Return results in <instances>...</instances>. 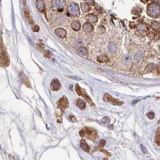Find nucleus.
<instances>
[{"label": "nucleus", "mask_w": 160, "mask_h": 160, "mask_svg": "<svg viewBox=\"0 0 160 160\" xmlns=\"http://www.w3.org/2000/svg\"><path fill=\"white\" fill-rule=\"evenodd\" d=\"M80 14L79 5L76 2H71L68 5L67 8V15L68 16L78 17Z\"/></svg>", "instance_id": "3"}, {"label": "nucleus", "mask_w": 160, "mask_h": 160, "mask_svg": "<svg viewBox=\"0 0 160 160\" xmlns=\"http://www.w3.org/2000/svg\"><path fill=\"white\" fill-rule=\"evenodd\" d=\"M80 147L86 152H89V151H90V148L88 145V144H87V142H86L85 139H82L80 141Z\"/></svg>", "instance_id": "16"}, {"label": "nucleus", "mask_w": 160, "mask_h": 160, "mask_svg": "<svg viewBox=\"0 0 160 160\" xmlns=\"http://www.w3.org/2000/svg\"><path fill=\"white\" fill-rule=\"evenodd\" d=\"M69 121H70V122H72V123H75V122H76V118H75L73 115H69Z\"/></svg>", "instance_id": "32"}, {"label": "nucleus", "mask_w": 160, "mask_h": 160, "mask_svg": "<svg viewBox=\"0 0 160 160\" xmlns=\"http://www.w3.org/2000/svg\"><path fill=\"white\" fill-rule=\"evenodd\" d=\"M53 3L54 4H53V8L54 10H58L59 9H64V6L65 4L64 1H54Z\"/></svg>", "instance_id": "10"}, {"label": "nucleus", "mask_w": 160, "mask_h": 160, "mask_svg": "<svg viewBox=\"0 0 160 160\" xmlns=\"http://www.w3.org/2000/svg\"><path fill=\"white\" fill-rule=\"evenodd\" d=\"M131 58H130L129 56H126V57H124V58H123V63L128 64H129V63H131Z\"/></svg>", "instance_id": "28"}, {"label": "nucleus", "mask_w": 160, "mask_h": 160, "mask_svg": "<svg viewBox=\"0 0 160 160\" xmlns=\"http://www.w3.org/2000/svg\"><path fill=\"white\" fill-rule=\"evenodd\" d=\"M36 7L37 9L39 10V11H44V2L41 0H38V1H36Z\"/></svg>", "instance_id": "18"}, {"label": "nucleus", "mask_w": 160, "mask_h": 160, "mask_svg": "<svg viewBox=\"0 0 160 160\" xmlns=\"http://www.w3.org/2000/svg\"><path fill=\"white\" fill-rule=\"evenodd\" d=\"M55 33L57 36H58L61 38H64L66 35V31L63 28H57L55 30Z\"/></svg>", "instance_id": "13"}, {"label": "nucleus", "mask_w": 160, "mask_h": 160, "mask_svg": "<svg viewBox=\"0 0 160 160\" xmlns=\"http://www.w3.org/2000/svg\"><path fill=\"white\" fill-rule=\"evenodd\" d=\"M76 104H77V106L81 110H83L86 108V102L82 99H78L76 101Z\"/></svg>", "instance_id": "15"}, {"label": "nucleus", "mask_w": 160, "mask_h": 160, "mask_svg": "<svg viewBox=\"0 0 160 160\" xmlns=\"http://www.w3.org/2000/svg\"><path fill=\"white\" fill-rule=\"evenodd\" d=\"M154 64H149L147 66H146V68H145V73H148V72H151L152 70H153V69H154Z\"/></svg>", "instance_id": "25"}, {"label": "nucleus", "mask_w": 160, "mask_h": 160, "mask_svg": "<svg viewBox=\"0 0 160 160\" xmlns=\"http://www.w3.org/2000/svg\"><path fill=\"white\" fill-rule=\"evenodd\" d=\"M105 144H106V141H105L104 139H102V140L100 142V145H99V146H98V148H97V149L98 150V149H100V148H103V147L105 145Z\"/></svg>", "instance_id": "30"}, {"label": "nucleus", "mask_w": 160, "mask_h": 160, "mask_svg": "<svg viewBox=\"0 0 160 160\" xmlns=\"http://www.w3.org/2000/svg\"><path fill=\"white\" fill-rule=\"evenodd\" d=\"M147 117L149 118V119H154V117H155V114H154V112H149V113H148L147 114Z\"/></svg>", "instance_id": "31"}, {"label": "nucleus", "mask_w": 160, "mask_h": 160, "mask_svg": "<svg viewBox=\"0 0 160 160\" xmlns=\"http://www.w3.org/2000/svg\"><path fill=\"white\" fill-rule=\"evenodd\" d=\"M32 30H33L34 32H38V31H39V27H38V26H37V25L34 26V27H32Z\"/></svg>", "instance_id": "34"}, {"label": "nucleus", "mask_w": 160, "mask_h": 160, "mask_svg": "<svg viewBox=\"0 0 160 160\" xmlns=\"http://www.w3.org/2000/svg\"><path fill=\"white\" fill-rule=\"evenodd\" d=\"M9 58L4 50L1 44H0V66H7L9 65Z\"/></svg>", "instance_id": "4"}, {"label": "nucleus", "mask_w": 160, "mask_h": 160, "mask_svg": "<svg viewBox=\"0 0 160 160\" xmlns=\"http://www.w3.org/2000/svg\"><path fill=\"white\" fill-rule=\"evenodd\" d=\"M156 143L158 146L160 145V128H157V133H156Z\"/></svg>", "instance_id": "24"}, {"label": "nucleus", "mask_w": 160, "mask_h": 160, "mask_svg": "<svg viewBox=\"0 0 160 160\" xmlns=\"http://www.w3.org/2000/svg\"><path fill=\"white\" fill-rule=\"evenodd\" d=\"M24 14H25V17L27 22L29 24H33V23H34L32 17H31V16H30V13L29 10H28L27 8H26V7L24 8Z\"/></svg>", "instance_id": "11"}, {"label": "nucleus", "mask_w": 160, "mask_h": 160, "mask_svg": "<svg viewBox=\"0 0 160 160\" xmlns=\"http://www.w3.org/2000/svg\"><path fill=\"white\" fill-rule=\"evenodd\" d=\"M71 27L72 28L75 30V31H79L81 26H80V23L78 21H75L71 24Z\"/></svg>", "instance_id": "19"}, {"label": "nucleus", "mask_w": 160, "mask_h": 160, "mask_svg": "<svg viewBox=\"0 0 160 160\" xmlns=\"http://www.w3.org/2000/svg\"><path fill=\"white\" fill-rule=\"evenodd\" d=\"M79 134L82 137H86L92 140H95L98 136L96 130L89 127H85L83 128L79 132Z\"/></svg>", "instance_id": "1"}, {"label": "nucleus", "mask_w": 160, "mask_h": 160, "mask_svg": "<svg viewBox=\"0 0 160 160\" xmlns=\"http://www.w3.org/2000/svg\"><path fill=\"white\" fill-rule=\"evenodd\" d=\"M103 100L106 101V102H108V103H111V104L113 105H116V106H121L123 104V102H120L118 100L114 98L113 97L111 96V95H109L108 93H106L103 96Z\"/></svg>", "instance_id": "6"}, {"label": "nucleus", "mask_w": 160, "mask_h": 160, "mask_svg": "<svg viewBox=\"0 0 160 160\" xmlns=\"http://www.w3.org/2000/svg\"><path fill=\"white\" fill-rule=\"evenodd\" d=\"M86 3H87V4L89 3V4H90V5H92V6L95 4V1H93V0H92V1H86Z\"/></svg>", "instance_id": "35"}, {"label": "nucleus", "mask_w": 160, "mask_h": 160, "mask_svg": "<svg viewBox=\"0 0 160 160\" xmlns=\"http://www.w3.org/2000/svg\"><path fill=\"white\" fill-rule=\"evenodd\" d=\"M78 54L79 55H81V56H87L88 55V52H87V50L86 48L82 47H80L78 50Z\"/></svg>", "instance_id": "20"}, {"label": "nucleus", "mask_w": 160, "mask_h": 160, "mask_svg": "<svg viewBox=\"0 0 160 160\" xmlns=\"http://www.w3.org/2000/svg\"><path fill=\"white\" fill-rule=\"evenodd\" d=\"M94 30V27L92 26V24L89 23V22H86L83 25V30L85 32H87V33H89V32H92Z\"/></svg>", "instance_id": "12"}, {"label": "nucleus", "mask_w": 160, "mask_h": 160, "mask_svg": "<svg viewBox=\"0 0 160 160\" xmlns=\"http://www.w3.org/2000/svg\"><path fill=\"white\" fill-rule=\"evenodd\" d=\"M44 57H46V58H50L52 57L53 54H52V53H51L50 51H49V50H45L44 53Z\"/></svg>", "instance_id": "26"}, {"label": "nucleus", "mask_w": 160, "mask_h": 160, "mask_svg": "<svg viewBox=\"0 0 160 160\" xmlns=\"http://www.w3.org/2000/svg\"><path fill=\"white\" fill-rule=\"evenodd\" d=\"M160 22H156V21H154V22H152V24H151V28L153 29V30H160Z\"/></svg>", "instance_id": "22"}, {"label": "nucleus", "mask_w": 160, "mask_h": 160, "mask_svg": "<svg viewBox=\"0 0 160 160\" xmlns=\"http://www.w3.org/2000/svg\"><path fill=\"white\" fill-rule=\"evenodd\" d=\"M50 86L53 91H58L61 89V83L58 79H53L51 81Z\"/></svg>", "instance_id": "8"}, {"label": "nucleus", "mask_w": 160, "mask_h": 160, "mask_svg": "<svg viewBox=\"0 0 160 160\" xmlns=\"http://www.w3.org/2000/svg\"><path fill=\"white\" fill-rule=\"evenodd\" d=\"M75 90H76V92L78 93V95L79 96L83 97L85 98V100H86L88 103H89L91 105H92V106H94V105H95V104H94V103L92 102V100H91L90 97L87 95V93H86V90H85V89H82V88H81L78 84H76V86H75Z\"/></svg>", "instance_id": "5"}, {"label": "nucleus", "mask_w": 160, "mask_h": 160, "mask_svg": "<svg viewBox=\"0 0 160 160\" xmlns=\"http://www.w3.org/2000/svg\"><path fill=\"white\" fill-rule=\"evenodd\" d=\"M141 148H142V151L144 153H147V150L145 149V148H144V146L142 145H141Z\"/></svg>", "instance_id": "37"}, {"label": "nucleus", "mask_w": 160, "mask_h": 160, "mask_svg": "<svg viewBox=\"0 0 160 160\" xmlns=\"http://www.w3.org/2000/svg\"><path fill=\"white\" fill-rule=\"evenodd\" d=\"M86 20L89 22V23H96L97 22V17L94 14H89L86 17Z\"/></svg>", "instance_id": "14"}, {"label": "nucleus", "mask_w": 160, "mask_h": 160, "mask_svg": "<svg viewBox=\"0 0 160 160\" xmlns=\"http://www.w3.org/2000/svg\"><path fill=\"white\" fill-rule=\"evenodd\" d=\"M108 50L109 51L113 53L116 51V45L114 42H110L109 44H108Z\"/></svg>", "instance_id": "23"}, {"label": "nucleus", "mask_w": 160, "mask_h": 160, "mask_svg": "<svg viewBox=\"0 0 160 160\" xmlns=\"http://www.w3.org/2000/svg\"><path fill=\"white\" fill-rule=\"evenodd\" d=\"M105 31H106V29H105V27H104L103 25H100V26L98 27V28H97V32H99L100 34L104 33Z\"/></svg>", "instance_id": "27"}, {"label": "nucleus", "mask_w": 160, "mask_h": 160, "mask_svg": "<svg viewBox=\"0 0 160 160\" xmlns=\"http://www.w3.org/2000/svg\"><path fill=\"white\" fill-rule=\"evenodd\" d=\"M157 70H158V75H160V64H158V67H157Z\"/></svg>", "instance_id": "39"}, {"label": "nucleus", "mask_w": 160, "mask_h": 160, "mask_svg": "<svg viewBox=\"0 0 160 160\" xmlns=\"http://www.w3.org/2000/svg\"><path fill=\"white\" fill-rule=\"evenodd\" d=\"M147 13L153 18H159L160 15V6L157 4H150L147 7Z\"/></svg>", "instance_id": "2"}, {"label": "nucleus", "mask_w": 160, "mask_h": 160, "mask_svg": "<svg viewBox=\"0 0 160 160\" xmlns=\"http://www.w3.org/2000/svg\"><path fill=\"white\" fill-rule=\"evenodd\" d=\"M102 121H103V123L104 124H108V123H109V122H110V119H109V117H105L103 118Z\"/></svg>", "instance_id": "29"}, {"label": "nucleus", "mask_w": 160, "mask_h": 160, "mask_svg": "<svg viewBox=\"0 0 160 160\" xmlns=\"http://www.w3.org/2000/svg\"><path fill=\"white\" fill-rule=\"evenodd\" d=\"M80 8H81V10H82L84 13H87V12H89V11L90 10V7H89V5L87 3H86V2H82V3L80 4Z\"/></svg>", "instance_id": "21"}, {"label": "nucleus", "mask_w": 160, "mask_h": 160, "mask_svg": "<svg viewBox=\"0 0 160 160\" xmlns=\"http://www.w3.org/2000/svg\"><path fill=\"white\" fill-rule=\"evenodd\" d=\"M97 61L99 63H101V64H103V63H107L109 61V59L108 58L106 55H100L97 57Z\"/></svg>", "instance_id": "17"}, {"label": "nucleus", "mask_w": 160, "mask_h": 160, "mask_svg": "<svg viewBox=\"0 0 160 160\" xmlns=\"http://www.w3.org/2000/svg\"><path fill=\"white\" fill-rule=\"evenodd\" d=\"M96 10H97V12H98L99 13H104L103 9L102 7H97Z\"/></svg>", "instance_id": "33"}, {"label": "nucleus", "mask_w": 160, "mask_h": 160, "mask_svg": "<svg viewBox=\"0 0 160 160\" xmlns=\"http://www.w3.org/2000/svg\"><path fill=\"white\" fill-rule=\"evenodd\" d=\"M72 78H73V79H76V80H80V78H76V77H71Z\"/></svg>", "instance_id": "38"}, {"label": "nucleus", "mask_w": 160, "mask_h": 160, "mask_svg": "<svg viewBox=\"0 0 160 160\" xmlns=\"http://www.w3.org/2000/svg\"><path fill=\"white\" fill-rule=\"evenodd\" d=\"M130 27H131V28H135V27H136L135 24H134V23L131 22V23H130Z\"/></svg>", "instance_id": "36"}, {"label": "nucleus", "mask_w": 160, "mask_h": 160, "mask_svg": "<svg viewBox=\"0 0 160 160\" xmlns=\"http://www.w3.org/2000/svg\"><path fill=\"white\" fill-rule=\"evenodd\" d=\"M58 107L62 111H64L69 107V101H68V99L66 98V97L64 96L61 97L58 101Z\"/></svg>", "instance_id": "7"}, {"label": "nucleus", "mask_w": 160, "mask_h": 160, "mask_svg": "<svg viewBox=\"0 0 160 160\" xmlns=\"http://www.w3.org/2000/svg\"><path fill=\"white\" fill-rule=\"evenodd\" d=\"M137 30L138 32L143 34H147L148 33V27L146 24L145 23H141L138 25L137 27Z\"/></svg>", "instance_id": "9"}]
</instances>
